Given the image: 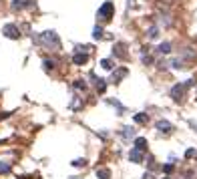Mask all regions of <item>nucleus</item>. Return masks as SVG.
Here are the masks:
<instances>
[{
    "mask_svg": "<svg viewBox=\"0 0 197 179\" xmlns=\"http://www.w3.org/2000/svg\"><path fill=\"white\" fill-rule=\"evenodd\" d=\"M40 40L44 42V44H50L53 48H61V38H58V34L54 30H46L40 34Z\"/></svg>",
    "mask_w": 197,
    "mask_h": 179,
    "instance_id": "1",
    "label": "nucleus"
},
{
    "mask_svg": "<svg viewBox=\"0 0 197 179\" xmlns=\"http://www.w3.org/2000/svg\"><path fill=\"white\" fill-rule=\"evenodd\" d=\"M113 12H115V6H113V2H105L101 8H98L97 16H101L103 20H109L111 16H113Z\"/></svg>",
    "mask_w": 197,
    "mask_h": 179,
    "instance_id": "2",
    "label": "nucleus"
},
{
    "mask_svg": "<svg viewBox=\"0 0 197 179\" xmlns=\"http://www.w3.org/2000/svg\"><path fill=\"white\" fill-rule=\"evenodd\" d=\"M2 34L6 38H12V40H16V38H20V30L16 24H6V26L2 28Z\"/></svg>",
    "mask_w": 197,
    "mask_h": 179,
    "instance_id": "3",
    "label": "nucleus"
},
{
    "mask_svg": "<svg viewBox=\"0 0 197 179\" xmlns=\"http://www.w3.org/2000/svg\"><path fill=\"white\" fill-rule=\"evenodd\" d=\"M183 95H185V85H175V87L171 89V99L173 101H181Z\"/></svg>",
    "mask_w": 197,
    "mask_h": 179,
    "instance_id": "4",
    "label": "nucleus"
},
{
    "mask_svg": "<svg viewBox=\"0 0 197 179\" xmlns=\"http://www.w3.org/2000/svg\"><path fill=\"white\" fill-rule=\"evenodd\" d=\"M157 131H159V133H165V135H169L171 131H173V125H171L169 121H163V119H161V121H157Z\"/></svg>",
    "mask_w": 197,
    "mask_h": 179,
    "instance_id": "5",
    "label": "nucleus"
},
{
    "mask_svg": "<svg viewBox=\"0 0 197 179\" xmlns=\"http://www.w3.org/2000/svg\"><path fill=\"white\" fill-rule=\"evenodd\" d=\"M129 159L133 163H141L143 161V151H139V149H131L129 151Z\"/></svg>",
    "mask_w": 197,
    "mask_h": 179,
    "instance_id": "6",
    "label": "nucleus"
},
{
    "mask_svg": "<svg viewBox=\"0 0 197 179\" xmlns=\"http://www.w3.org/2000/svg\"><path fill=\"white\" fill-rule=\"evenodd\" d=\"M87 61H89L87 53H76L75 57H72V62H75V65H87Z\"/></svg>",
    "mask_w": 197,
    "mask_h": 179,
    "instance_id": "7",
    "label": "nucleus"
},
{
    "mask_svg": "<svg viewBox=\"0 0 197 179\" xmlns=\"http://www.w3.org/2000/svg\"><path fill=\"white\" fill-rule=\"evenodd\" d=\"M97 177H98V179H111V169H107V167H97Z\"/></svg>",
    "mask_w": 197,
    "mask_h": 179,
    "instance_id": "8",
    "label": "nucleus"
},
{
    "mask_svg": "<svg viewBox=\"0 0 197 179\" xmlns=\"http://www.w3.org/2000/svg\"><path fill=\"white\" fill-rule=\"evenodd\" d=\"M135 149H139V151H147V139H145V137H137L135 139Z\"/></svg>",
    "mask_w": 197,
    "mask_h": 179,
    "instance_id": "9",
    "label": "nucleus"
},
{
    "mask_svg": "<svg viewBox=\"0 0 197 179\" xmlns=\"http://www.w3.org/2000/svg\"><path fill=\"white\" fill-rule=\"evenodd\" d=\"M125 75H127V69H119L117 72H113V83L119 85V83H121V79H123Z\"/></svg>",
    "mask_w": 197,
    "mask_h": 179,
    "instance_id": "10",
    "label": "nucleus"
},
{
    "mask_svg": "<svg viewBox=\"0 0 197 179\" xmlns=\"http://www.w3.org/2000/svg\"><path fill=\"white\" fill-rule=\"evenodd\" d=\"M113 53L117 54L119 58H127V53H125V44H117V46L113 48Z\"/></svg>",
    "mask_w": 197,
    "mask_h": 179,
    "instance_id": "11",
    "label": "nucleus"
},
{
    "mask_svg": "<svg viewBox=\"0 0 197 179\" xmlns=\"http://www.w3.org/2000/svg\"><path fill=\"white\" fill-rule=\"evenodd\" d=\"M157 50H159L161 54H169L171 53V44H169V42H161V44L157 46Z\"/></svg>",
    "mask_w": 197,
    "mask_h": 179,
    "instance_id": "12",
    "label": "nucleus"
},
{
    "mask_svg": "<svg viewBox=\"0 0 197 179\" xmlns=\"http://www.w3.org/2000/svg\"><path fill=\"white\" fill-rule=\"evenodd\" d=\"M72 87H75L76 91H85V89H87V83H85L83 79H79V80H75V83H72Z\"/></svg>",
    "mask_w": 197,
    "mask_h": 179,
    "instance_id": "13",
    "label": "nucleus"
},
{
    "mask_svg": "<svg viewBox=\"0 0 197 179\" xmlns=\"http://www.w3.org/2000/svg\"><path fill=\"white\" fill-rule=\"evenodd\" d=\"M97 91H98V93H105V91H107L105 79H97Z\"/></svg>",
    "mask_w": 197,
    "mask_h": 179,
    "instance_id": "14",
    "label": "nucleus"
},
{
    "mask_svg": "<svg viewBox=\"0 0 197 179\" xmlns=\"http://www.w3.org/2000/svg\"><path fill=\"white\" fill-rule=\"evenodd\" d=\"M26 0H14V2H12V10H18V8H24L26 6Z\"/></svg>",
    "mask_w": 197,
    "mask_h": 179,
    "instance_id": "15",
    "label": "nucleus"
},
{
    "mask_svg": "<svg viewBox=\"0 0 197 179\" xmlns=\"http://www.w3.org/2000/svg\"><path fill=\"white\" fill-rule=\"evenodd\" d=\"M101 67H103V69H107V71H111V69H113V61H111V58H103Z\"/></svg>",
    "mask_w": 197,
    "mask_h": 179,
    "instance_id": "16",
    "label": "nucleus"
},
{
    "mask_svg": "<svg viewBox=\"0 0 197 179\" xmlns=\"http://www.w3.org/2000/svg\"><path fill=\"white\" fill-rule=\"evenodd\" d=\"M133 135H135V129H133V127H125V129H123V137L125 139L133 137Z\"/></svg>",
    "mask_w": 197,
    "mask_h": 179,
    "instance_id": "17",
    "label": "nucleus"
},
{
    "mask_svg": "<svg viewBox=\"0 0 197 179\" xmlns=\"http://www.w3.org/2000/svg\"><path fill=\"white\" fill-rule=\"evenodd\" d=\"M149 38H157V36H159V28H157V26H149Z\"/></svg>",
    "mask_w": 197,
    "mask_h": 179,
    "instance_id": "18",
    "label": "nucleus"
},
{
    "mask_svg": "<svg viewBox=\"0 0 197 179\" xmlns=\"http://www.w3.org/2000/svg\"><path fill=\"white\" fill-rule=\"evenodd\" d=\"M147 113H139V115H135V123H147Z\"/></svg>",
    "mask_w": 197,
    "mask_h": 179,
    "instance_id": "19",
    "label": "nucleus"
},
{
    "mask_svg": "<svg viewBox=\"0 0 197 179\" xmlns=\"http://www.w3.org/2000/svg\"><path fill=\"white\" fill-rule=\"evenodd\" d=\"M85 165H87V159H85V157L83 159H75L72 161V167H85Z\"/></svg>",
    "mask_w": 197,
    "mask_h": 179,
    "instance_id": "20",
    "label": "nucleus"
},
{
    "mask_svg": "<svg viewBox=\"0 0 197 179\" xmlns=\"http://www.w3.org/2000/svg\"><path fill=\"white\" fill-rule=\"evenodd\" d=\"M171 67L173 69H183V61L181 58H175V61H171Z\"/></svg>",
    "mask_w": 197,
    "mask_h": 179,
    "instance_id": "21",
    "label": "nucleus"
},
{
    "mask_svg": "<svg viewBox=\"0 0 197 179\" xmlns=\"http://www.w3.org/2000/svg\"><path fill=\"white\" fill-rule=\"evenodd\" d=\"M42 65H44V71H53V69H54V62H53V61H48V58H46Z\"/></svg>",
    "mask_w": 197,
    "mask_h": 179,
    "instance_id": "22",
    "label": "nucleus"
},
{
    "mask_svg": "<svg viewBox=\"0 0 197 179\" xmlns=\"http://www.w3.org/2000/svg\"><path fill=\"white\" fill-rule=\"evenodd\" d=\"M93 36H95V38H103V28H101V26H95V30H93Z\"/></svg>",
    "mask_w": 197,
    "mask_h": 179,
    "instance_id": "23",
    "label": "nucleus"
},
{
    "mask_svg": "<svg viewBox=\"0 0 197 179\" xmlns=\"http://www.w3.org/2000/svg\"><path fill=\"white\" fill-rule=\"evenodd\" d=\"M10 171V163H0V173H8Z\"/></svg>",
    "mask_w": 197,
    "mask_h": 179,
    "instance_id": "24",
    "label": "nucleus"
},
{
    "mask_svg": "<svg viewBox=\"0 0 197 179\" xmlns=\"http://www.w3.org/2000/svg\"><path fill=\"white\" fill-rule=\"evenodd\" d=\"M185 157H187V159L195 157V149H187V151H185Z\"/></svg>",
    "mask_w": 197,
    "mask_h": 179,
    "instance_id": "25",
    "label": "nucleus"
},
{
    "mask_svg": "<svg viewBox=\"0 0 197 179\" xmlns=\"http://www.w3.org/2000/svg\"><path fill=\"white\" fill-rule=\"evenodd\" d=\"M165 173H171V171H173V163H169V165H165Z\"/></svg>",
    "mask_w": 197,
    "mask_h": 179,
    "instance_id": "26",
    "label": "nucleus"
},
{
    "mask_svg": "<svg viewBox=\"0 0 197 179\" xmlns=\"http://www.w3.org/2000/svg\"><path fill=\"white\" fill-rule=\"evenodd\" d=\"M191 127H193V129L197 131V123H195V121H191Z\"/></svg>",
    "mask_w": 197,
    "mask_h": 179,
    "instance_id": "27",
    "label": "nucleus"
},
{
    "mask_svg": "<svg viewBox=\"0 0 197 179\" xmlns=\"http://www.w3.org/2000/svg\"><path fill=\"white\" fill-rule=\"evenodd\" d=\"M165 179H169V177H165Z\"/></svg>",
    "mask_w": 197,
    "mask_h": 179,
    "instance_id": "28",
    "label": "nucleus"
}]
</instances>
